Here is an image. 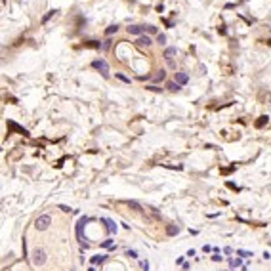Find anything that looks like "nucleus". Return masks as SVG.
Here are the masks:
<instances>
[{
  "label": "nucleus",
  "instance_id": "30",
  "mask_svg": "<svg viewBox=\"0 0 271 271\" xmlns=\"http://www.w3.org/2000/svg\"><path fill=\"white\" fill-rule=\"evenodd\" d=\"M59 208H61L65 214H69V212H71V208H69V206H65V204H59Z\"/></svg>",
  "mask_w": 271,
  "mask_h": 271
},
{
  "label": "nucleus",
  "instance_id": "1",
  "mask_svg": "<svg viewBox=\"0 0 271 271\" xmlns=\"http://www.w3.org/2000/svg\"><path fill=\"white\" fill-rule=\"evenodd\" d=\"M31 262H33L35 267H40V265L46 264V252L42 248H35L33 254H31Z\"/></svg>",
  "mask_w": 271,
  "mask_h": 271
},
{
  "label": "nucleus",
  "instance_id": "2",
  "mask_svg": "<svg viewBox=\"0 0 271 271\" xmlns=\"http://www.w3.org/2000/svg\"><path fill=\"white\" fill-rule=\"evenodd\" d=\"M50 224H52V216H50V214H42V216H38L35 220V227L38 229V231H46Z\"/></svg>",
  "mask_w": 271,
  "mask_h": 271
},
{
  "label": "nucleus",
  "instance_id": "11",
  "mask_svg": "<svg viewBox=\"0 0 271 271\" xmlns=\"http://www.w3.org/2000/svg\"><path fill=\"white\" fill-rule=\"evenodd\" d=\"M8 126H10V128H12V130H17V132H19V134H23V136H29V132H27V130H25V128H21V126H17V124H15V122H12V120H10V122H8Z\"/></svg>",
  "mask_w": 271,
  "mask_h": 271
},
{
  "label": "nucleus",
  "instance_id": "29",
  "mask_svg": "<svg viewBox=\"0 0 271 271\" xmlns=\"http://www.w3.org/2000/svg\"><path fill=\"white\" fill-rule=\"evenodd\" d=\"M147 33H151V35H155V33H157V27H153V25H149V27H147Z\"/></svg>",
  "mask_w": 271,
  "mask_h": 271
},
{
  "label": "nucleus",
  "instance_id": "23",
  "mask_svg": "<svg viewBox=\"0 0 271 271\" xmlns=\"http://www.w3.org/2000/svg\"><path fill=\"white\" fill-rule=\"evenodd\" d=\"M21 248H23V258H31L29 254H27V241L23 239V244H21Z\"/></svg>",
  "mask_w": 271,
  "mask_h": 271
},
{
  "label": "nucleus",
  "instance_id": "22",
  "mask_svg": "<svg viewBox=\"0 0 271 271\" xmlns=\"http://www.w3.org/2000/svg\"><path fill=\"white\" fill-rule=\"evenodd\" d=\"M225 185H227L229 189H233V191H241V187H239V185H235V183H233V181H227V183H225Z\"/></svg>",
  "mask_w": 271,
  "mask_h": 271
},
{
  "label": "nucleus",
  "instance_id": "14",
  "mask_svg": "<svg viewBox=\"0 0 271 271\" xmlns=\"http://www.w3.org/2000/svg\"><path fill=\"white\" fill-rule=\"evenodd\" d=\"M166 88H168V90H172V92H180L181 90V86L176 82V80H174V82H166Z\"/></svg>",
  "mask_w": 271,
  "mask_h": 271
},
{
  "label": "nucleus",
  "instance_id": "4",
  "mask_svg": "<svg viewBox=\"0 0 271 271\" xmlns=\"http://www.w3.org/2000/svg\"><path fill=\"white\" fill-rule=\"evenodd\" d=\"M92 67L101 73V76H105V78L109 76V65H107L105 59H94V61H92Z\"/></svg>",
  "mask_w": 271,
  "mask_h": 271
},
{
  "label": "nucleus",
  "instance_id": "19",
  "mask_svg": "<svg viewBox=\"0 0 271 271\" xmlns=\"http://www.w3.org/2000/svg\"><path fill=\"white\" fill-rule=\"evenodd\" d=\"M164 78H166V71H162V69H160V71L157 73L155 80H157V82H160V80H164Z\"/></svg>",
  "mask_w": 271,
  "mask_h": 271
},
{
  "label": "nucleus",
  "instance_id": "12",
  "mask_svg": "<svg viewBox=\"0 0 271 271\" xmlns=\"http://www.w3.org/2000/svg\"><path fill=\"white\" fill-rule=\"evenodd\" d=\"M237 256H239V258H252L254 254L250 252V250H242V248H237Z\"/></svg>",
  "mask_w": 271,
  "mask_h": 271
},
{
  "label": "nucleus",
  "instance_id": "18",
  "mask_svg": "<svg viewBox=\"0 0 271 271\" xmlns=\"http://www.w3.org/2000/svg\"><path fill=\"white\" fill-rule=\"evenodd\" d=\"M116 31H119V25H109L107 29H105V35H107V36H111L113 33H116Z\"/></svg>",
  "mask_w": 271,
  "mask_h": 271
},
{
  "label": "nucleus",
  "instance_id": "20",
  "mask_svg": "<svg viewBox=\"0 0 271 271\" xmlns=\"http://www.w3.org/2000/svg\"><path fill=\"white\" fill-rule=\"evenodd\" d=\"M157 42H159L160 46H164V44H166V35H160L159 33V36H157Z\"/></svg>",
  "mask_w": 271,
  "mask_h": 271
},
{
  "label": "nucleus",
  "instance_id": "8",
  "mask_svg": "<svg viewBox=\"0 0 271 271\" xmlns=\"http://www.w3.org/2000/svg\"><path fill=\"white\" fill-rule=\"evenodd\" d=\"M137 44H139V46H151L153 40L149 38L147 35H141V36H137Z\"/></svg>",
  "mask_w": 271,
  "mask_h": 271
},
{
  "label": "nucleus",
  "instance_id": "16",
  "mask_svg": "<svg viewBox=\"0 0 271 271\" xmlns=\"http://www.w3.org/2000/svg\"><path fill=\"white\" fill-rule=\"evenodd\" d=\"M128 206H130V208H134L136 210V212H141V204L139 203H137V201H128V203H126Z\"/></svg>",
  "mask_w": 271,
  "mask_h": 271
},
{
  "label": "nucleus",
  "instance_id": "13",
  "mask_svg": "<svg viewBox=\"0 0 271 271\" xmlns=\"http://www.w3.org/2000/svg\"><path fill=\"white\" fill-rule=\"evenodd\" d=\"M166 233H168L170 237H174V235H178V233H180V227H178V225H168V227H166Z\"/></svg>",
  "mask_w": 271,
  "mask_h": 271
},
{
  "label": "nucleus",
  "instance_id": "26",
  "mask_svg": "<svg viewBox=\"0 0 271 271\" xmlns=\"http://www.w3.org/2000/svg\"><path fill=\"white\" fill-rule=\"evenodd\" d=\"M221 260H224V256H220V252H214L212 262H221Z\"/></svg>",
  "mask_w": 271,
  "mask_h": 271
},
{
  "label": "nucleus",
  "instance_id": "36",
  "mask_svg": "<svg viewBox=\"0 0 271 271\" xmlns=\"http://www.w3.org/2000/svg\"><path fill=\"white\" fill-rule=\"evenodd\" d=\"M241 271H248V267H246V265H242V267H241Z\"/></svg>",
  "mask_w": 271,
  "mask_h": 271
},
{
  "label": "nucleus",
  "instance_id": "21",
  "mask_svg": "<svg viewBox=\"0 0 271 271\" xmlns=\"http://www.w3.org/2000/svg\"><path fill=\"white\" fill-rule=\"evenodd\" d=\"M126 256H130V258H134V260H136V258H137V252H136L134 248H128L126 250Z\"/></svg>",
  "mask_w": 271,
  "mask_h": 271
},
{
  "label": "nucleus",
  "instance_id": "28",
  "mask_svg": "<svg viewBox=\"0 0 271 271\" xmlns=\"http://www.w3.org/2000/svg\"><path fill=\"white\" fill-rule=\"evenodd\" d=\"M203 252H214V248H212L210 244H204V246H203Z\"/></svg>",
  "mask_w": 271,
  "mask_h": 271
},
{
  "label": "nucleus",
  "instance_id": "17",
  "mask_svg": "<svg viewBox=\"0 0 271 271\" xmlns=\"http://www.w3.org/2000/svg\"><path fill=\"white\" fill-rule=\"evenodd\" d=\"M265 124H267V116H260V120H256V128H264Z\"/></svg>",
  "mask_w": 271,
  "mask_h": 271
},
{
  "label": "nucleus",
  "instance_id": "9",
  "mask_svg": "<svg viewBox=\"0 0 271 271\" xmlns=\"http://www.w3.org/2000/svg\"><path fill=\"white\" fill-rule=\"evenodd\" d=\"M176 46H170V48H166L164 50V59H168V61H172V55H176Z\"/></svg>",
  "mask_w": 271,
  "mask_h": 271
},
{
  "label": "nucleus",
  "instance_id": "7",
  "mask_svg": "<svg viewBox=\"0 0 271 271\" xmlns=\"http://www.w3.org/2000/svg\"><path fill=\"white\" fill-rule=\"evenodd\" d=\"M143 31H145V27H141V25H130V27H128V35L141 36V35H143Z\"/></svg>",
  "mask_w": 271,
  "mask_h": 271
},
{
  "label": "nucleus",
  "instance_id": "25",
  "mask_svg": "<svg viewBox=\"0 0 271 271\" xmlns=\"http://www.w3.org/2000/svg\"><path fill=\"white\" fill-rule=\"evenodd\" d=\"M116 78L122 80V82H128V84H130V78H128V76H124V75H120V73H116Z\"/></svg>",
  "mask_w": 271,
  "mask_h": 271
},
{
  "label": "nucleus",
  "instance_id": "34",
  "mask_svg": "<svg viewBox=\"0 0 271 271\" xmlns=\"http://www.w3.org/2000/svg\"><path fill=\"white\" fill-rule=\"evenodd\" d=\"M185 256H189V258L195 256V250H193V248H191V250H187V254H185Z\"/></svg>",
  "mask_w": 271,
  "mask_h": 271
},
{
  "label": "nucleus",
  "instance_id": "3",
  "mask_svg": "<svg viewBox=\"0 0 271 271\" xmlns=\"http://www.w3.org/2000/svg\"><path fill=\"white\" fill-rule=\"evenodd\" d=\"M90 221H92L90 216H80V218H78V221H76V227H75L76 239H78V241H82V231H84V227H86V224H90Z\"/></svg>",
  "mask_w": 271,
  "mask_h": 271
},
{
  "label": "nucleus",
  "instance_id": "15",
  "mask_svg": "<svg viewBox=\"0 0 271 271\" xmlns=\"http://www.w3.org/2000/svg\"><path fill=\"white\" fill-rule=\"evenodd\" d=\"M113 244H115V241L109 237V239H105V241H101V244H99V246H101V248H113Z\"/></svg>",
  "mask_w": 271,
  "mask_h": 271
},
{
  "label": "nucleus",
  "instance_id": "24",
  "mask_svg": "<svg viewBox=\"0 0 271 271\" xmlns=\"http://www.w3.org/2000/svg\"><path fill=\"white\" fill-rule=\"evenodd\" d=\"M54 14H55V10H50V12H48V14H46V15L42 17V23H46V21H48V19H50V17H52Z\"/></svg>",
  "mask_w": 271,
  "mask_h": 271
},
{
  "label": "nucleus",
  "instance_id": "5",
  "mask_svg": "<svg viewBox=\"0 0 271 271\" xmlns=\"http://www.w3.org/2000/svg\"><path fill=\"white\" fill-rule=\"evenodd\" d=\"M174 80H176L180 86H185V84L189 82V75H187V73H183V71H180V73L174 75Z\"/></svg>",
  "mask_w": 271,
  "mask_h": 271
},
{
  "label": "nucleus",
  "instance_id": "6",
  "mask_svg": "<svg viewBox=\"0 0 271 271\" xmlns=\"http://www.w3.org/2000/svg\"><path fill=\"white\" fill-rule=\"evenodd\" d=\"M99 221L107 225V231H109V235H115V233H116V224H115L113 220H109V218H101Z\"/></svg>",
  "mask_w": 271,
  "mask_h": 271
},
{
  "label": "nucleus",
  "instance_id": "10",
  "mask_svg": "<svg viewBox=\"0 0 271 271\" xmlns=\"http://www.w3.org/2000/svg\"><path fill=\"white\" fill-rule=\"evenodd\" d=\"M105 260H107V256H103V254L99 256V254H98V256H92V258H90V264H92V265H98V264H103Z\"/></svg>",
  "mask_w": 271,
  "mask_h": 271
},
{
  "label": "nucleus",
  "instance_id": "32",
  "mask_svg": "<svg viewBox=\"0 0 271 271\" xmlns=\"http://www.w3.org/2000/svg\"><path fill=\"white\" fill-rule=\"evenodd\" d=\"M224 252L229 256V254H233V248H231V246H225V248H224Z\"/></svg>",
  "mask_w": 271,
  "mask_h": 271
},
{
  "label": "nucleus",
  "instance_id": "31",
  "mask_svg": "<svg viewBox=\"0 0 271 271\" xmlns=\"http://www.w3.org/2000/svg\"><path fill=\"white\" fill-rule=\"evenodd\" d=\"M141 267H143V271H149V262H147V260L141 262Z\"/></svg>",
  "mask_w": 271,
  "mask_h": 271
},
{
  "label": "nucleus",
  "instance_id": "33",
  "mask_svg": "<svg viewBox=\"0 0 271 271\" xmlns=\"http://www.w3.org/2000/svg\"><path fill=\"white\" fill-rule=\"evenodd\" d=\"M176 264H178V265H183V264H185V262H183V256H180V258H178V260H176Z\"/></svg>",
  "mask_w": 271,
  "mask_h": 271
},
{
  "label": "nucleus",
  "instance_id": "27",
  "mask_svg": "<svg viewBox=\"0 0 271 271\" xmlns=\"http://www.w3.org/2000/svg\"><path fill=\"white\" fill-rule=\"evenodd\" d=\"M145 88H147V90H151V92H162V88H159V86H153V84H151V86H145Z\"/></svg>",
  "mask_w": 271,
  "mask_h": 271
},
{
  "label": "nucleus",
  "instance_id": "35",
  "mask_svg": "<svg viewBox=\"0 0 271 271\" xmlns=\"http://www.w3.org/2000/svg\"><path fill=\"white\" fill-rule=\"evenodd\" d=\"M88 271H98V269H96L94 265H90V267H88Z\"/></svg>",
  "mask_w": 271,
  "mask_h": 271
}]
</instances>
